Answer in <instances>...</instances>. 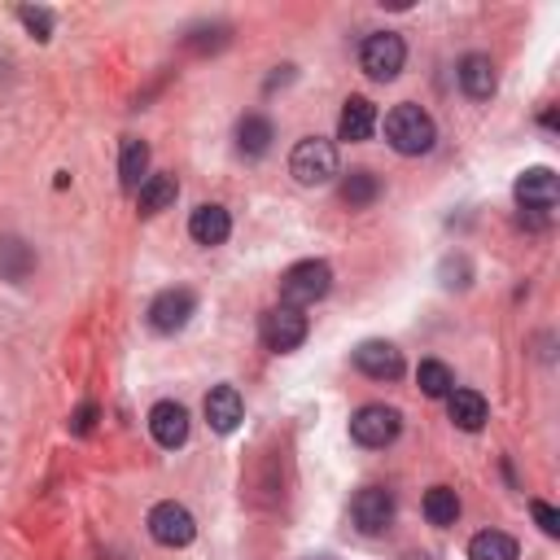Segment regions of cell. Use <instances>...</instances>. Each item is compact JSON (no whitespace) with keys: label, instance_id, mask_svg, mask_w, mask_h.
<instances>
[{"label":"cell","instance_id":"8","mask_svg":"<svg viewBox=\"0 0 560 560\" xmlns=\"http://www.w3.org/2000/svg\"><path fill=\"white\" fill-rule=\"evenodd\" d=\"M149 534H153L162 547H188L192 534H197V521H192V512H188L184 503L166 499V503H158V508L149 512Z\"/></svg>","mask_w":560,"mask_h":560},{"label":"cell","instance_id":"12","mask_svg":"<svg viewBox=\"0 0 560 560\" xmlns=\"http://www.w3.org/2000/svg\"><path fill=\"white\" fill-rule=\"evenodd\" d=\"M149 433H153V442L166 446V451L184 446V442H188V411H184L179 402H171V398L153 402V407H149Z\"/></svg>","mask_w":560,"mask_h":560},{"label":"cell","instance_id":"22","mask_svg":"<svg viewBox=\"0 0 560 560\" xmlns=\"http://www.w3.org/2000/svg\"><path fill=\"white\" fill-rule=\"evenodd\" d=\"M424 521L429 525H455L459 521V494L451 486H429L424 490Z\"/></svg>","mask_w":560,"mask_h":560},{"label":"cell","instance_id":"19","mask_svg":"<svg viewBox=\"0 0 560 560\" xmlns=\"http://www.w3.org/2000/svg\"><path fill=\"white\" fill-rule=\"evenodd\" d=\"M140 214H162L175 206V192H179V179L175 175H149L140 188Z\"/></svg>","mask_w":560,"mask_h":560},{"label":"cell","instance_id":"25","mask_svg":"<svg viewBox=\"0 0 560 560\" xmlns=\"http://www.w3.org/2000/svg\"><path fill=\"white\" fill-rule=\"evenodd\" d=\"M416 381H420V389H424L429 398H446V394L455 389L451 368H446V363H438V359H424V363L416 368Z\"/></svg>","mask_w":560,"mask_h":560},{"label":"cell","instance_id":"7","mask_svg":"<svg viewBox=\"0 0 560 560\" xmlns=\"http://www.w3.org/2000/svg\"><path fill=\"white\" fill-rule=\"evenodd\" d=\"M516 206L521 210H529L534 219H547L551 210H556V197H560V184H556V175L547 171V166H529L521 179H516Z\"/></svg>","mask_w":560,"mask_h":560},{"label":"cell","instance_id":"29","mask_svg":"<svg viewBox=\"0 0 560 560\" xmlns=\"http://www.w3.org/2000/svg\"><path fill=\"white\" fill-rule=\"evenodd\" d=\"M315 560H328V556H315Z\"/></svg>","mask_w":560,"mask_h":560},{"label":"cell","instance_id":"26","mask_svg":"<svg viewBox=\"0 0 560 560\" xmlns=\"http://www.w3.org/2000/svg\"><path fill=\"white\" fill-rule=\"evenodd\" d=\"M18 22H22L35 39H48V35H52V13L39 9V4H22V9H18Z\"/></svg>","mask_w":560,"mask_h":560},{"label":"cell","instance_id":"15","mask_svg":"<svg viewBox=\"0 0 560 560\" xmlns=\"http://www.w3.org/2000/svg\"><path fill=\"white\" fill-rule=\"evenodd\" d=\"M376 131V105L368 101V96H350L346 105H341V118H337V136L341 140H368Z\"/></svg>","mask_w":560,"mask_h":560},{"label":"cell","instance_id":"21","mask_svg":"<svg viewBox=\"0 0 560 560\" xmlns=\"http://www.w3.org/2000/svg\"><path fill=\"white\" fill-rule=\"evenodd\" d=\"M149 144L144 140H122V158H118V179L122 188H140L149 175Z\"/></svg>","mask_w":560,"mask_h":560},{"label":"cell","instance_id":"18","mask_svg":"<svg viewBox=\"0 0 560 560\" xmlns=\"http://www.w3.org/2000/svg\"><path fill=\"white\" fill-rule=\"evenodd\" d=\"M271 140H276L271 118H262V114H245V118L236 122V149H241L245 158H262V153L271 149Z\"/></svg>","mask_w":560,"mask_h":560},{"label":"cell","instance_id":"23","mask_svg":"<svg viewBox=\"0 0 560 560\" xmlns=\"http://www.w3.org/2000/svg\"><path fill=\"white\" fill-rule=\"evenodd\" d=\"M31 267H35V254L18 236H0V276L18 284V280H26Z\"/></svg>","mask_w":560,"mask_h":560},{"label":"cell","instance_id":"4","mask_svg":"<svg viewBox=\"0 0 560 560\" xmlns=\"http://www.w3.org/2000/svg\"><path fill=\"white\" fill-rule=\"evenodd\" d=\"M402 61H407V44H402V35H394V31H372V35L359 44V66H363V74L376 79V83L394 79V74L402 70Z\"/></svg>","mask_w":560,"mask_h":560},{"label":"cell","instance_id":"13","mask_svg":"<svg viewBox=\"0 0 560 560\" xmlns=\"http://www.w3.org/2000/svg\"><path fill=\"white\" fill-rule=\"evenodd\" d=\"M241 416H245V402H241L236 385H214L206 394V420L214 433H232L241 424Z\"/></svg>","mask_w":560,"mask_h":560},{"label":"cell","instance_id":"9","mask_svg":"<svg viewBox=\"0 0 560 560\" xmlns=\"http://www.w3.org/2000/svg\"><path fill=\"white\" fill-rule=\"evenodd\" d=\"M350 516H354L359 534H385L394 521V494L385 486H363L350 503Z\"/></svg>","mask_w":560,"mask_h":560},{"label":"cell","instance_id":"14","mask_svg":"<svg viewBox=\"0 0 560 560\" xmlns=\"http://www.w3.org/2000/svg\"><path fill=\"white\" fill-rule=\"evenodd\" d=\"M228 232H232V214L223 210V206H197L192 210V219H188V236L197 241V245H223L228 241Z\"/></svg>","mask_w":560,"mask_h":560},{"label":"cell","instance_id":"20","mask_svg":"<svg viewBox=\"0 0 560 560\" xmlns=\"http://www.w3.org/2000/svg\"><path fill=\"white\" fill-rule=\"evenodd\" d=\"M468 560H516V538L503 529H481L468 542Z\"/></svg>","mask_w":560,"mask_h":560},{"label":"cell","instance_id":"10","mask_svg":"<svg viewBox=\"0 0 560 560\" xmlns=\"http://www.w3.org/2000/svg\"><path fill=\"white\" fill-rule=\"evenodd\" d=\"M197 311V298L192 289H162L153 302H149V324L153 332H179Z\"/></svg>","mask_w":560,"mask_h":560},{"label":"cell","instance_id":"11","mask_svg":"<svg viewBox=\"0 0 560 560\" xmlns=\"http://www.w3.org/2000/svg\"><path fill=\"white\" fill-rule=\"evenodd\" d=\"M354 368L372 381H398L402 376V350L394 341H363L354 350Z\"/></svg>","mask_w":560,"mask_h":560},{"label":"cell","instance_id":"6","mask_svg":"<svg viewBox=\"0 0 560 560\" xmlns=\"http://www.w3.org/2000/svg\"><path fill=\"white\" fill-rule=\"evenodd\" d=\"M258 337H262V346L267 350H276V354H289V350H298L302 341H306V315L298 311V306H271V311H262V319H258Z\"/></svg>","mask_w":560,"mask_h":560},{"label":"cell","instance_id":"5","mask_svg":"<svg viewBox=\"0 0 560 560\" xmlns=\"http://www.w3.org/2000/svg\"><path fill=\"white\" fill-rule=\"evenodd\" d=\"M398 429H402V416H398L394 407H385V402H363V407L350 416V438H354L359 446H368V451L389 446V442L398 438Z\"/></svg>","mask_w":560,"mask_h":560},{"label":"cell","instance_id":"2","mask_svg":"<svg viewBox=\"0 0 560 560\" xmlns=\"http://www.w3.org/2000/svg\"><path fill=\"white\" fill-rule=\"evenodd\" d=\"M289 175H293L298 184H306V188L328 184V179L337 175V144L324 140V136H306V140H298L293 153H289Z\"/></svg>","mask_w":560,"mask_h":560},{"label":"cell","instance_id":"1","mask_svg":"<svg viewBox=\"0 0 560 560\" xmlns=\"http://www.w3.org/2000/svg\"><path fill=\"white\" fill-rule=\"evenodd\" d=\"M385 140H389L394 153L416 158V153H429V149H433L438 127H433V118H429L420 105L402 101V105H394V109L385 114Z\"/></svg>","mask_w":560,"mask_h":560},{"label":"cell","instance_id":"27","mask_svg":"<svg viewBox=\"0 0 560 560\" xmlns=\"http://www.w3.org/2000/svg\"><path fill=\"white\" fill-rule=\"evenodd\" d=\"M529 512H534V521H538V529H542L547 538H556V534H560V512H556L551 503L534 499V503H529Z\"/></svg>","mask_w":560,"mask_h":560},{"label":"cell","instance_id":"3","mask_svg":"<svg viewBox=\"0 0 560 560\" xmlns=\"http://www.w3.org/2000/svg\"><path fill=\"white\" fill-rule=\"evenodd\" d=\"M328 289H332V267L324 258H302L280 276V298L284 306H298V311L319 302Z\"/></svg>","mask_w":560,"mask_h":560},{"label":"cell","instance_id":"17","mask_svg":"<svg viewBox=\"0 0 560 560\" xmlns=\"http://www.w3.org/2000/svg\"><path fill=\"white\" fill-rule=\"evenodd\" d=\"M455 74H459V88H464L472 101H490V92H494V61H490L486 52H468Z\"/></svg>","mask_w":560,"mask_h":560},{"label":"cell","instance_id":"28","mask_svg":"<svg viewBox=\"0 0 560 560\" xmlns=\"http://www.w3.org/2000/svg\"><path fill=\"white\" fill-rule=\"evenodd\" d=\"M92 420H96V407H92V402H83V407L74 411V420H70V429H74V433H88V429H92Z\"/></svg>","mask_w":560,"mask_h":560},{"label":"cell","instance_id":"16","mask_svg":"<svg viewBox=\"0 0 560 560\" xmlns=\"http://www.w3.org/2000/svg\"><path fill=\"white\" fill-rule=\"evenodd\" d=\"M446 416L455 420V429L477 433V429L486 424L490 407H486V398H481L477 389H451V394H446Z\"/></svg>","mask_w":560,"mask_h":560},{"label":"cell","instance_id":"24","mask_svg":"<svg viewBox=\"0 0 560 560\" xmlns=\"http://www.w3.org/2000/svg\"><path fill=\"white\" fill-rule=\"evenodd\" d=\"M376 192H381V179H376L372 171H350V175L341 179V201H346L350 210L372 206V201H376Z\"/></svg>","mask_w":560,"mask_h":560}]
</instances>
